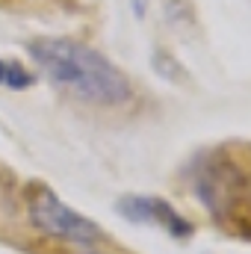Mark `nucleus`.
I'll list each match as a JSON object with an SVG mask.
<instances>
[{
  "label": "nucleus",
  "mask_w": 251,
  "mask_h": 254,
  "mask_svg": "<svg viewBox=\"0 0 251 254\" xmlns=\"http://www.w3.org/2000/svg\"><path fill=\"white\" fill-rule=\"evenodd\" d=\"M130 6H133V15H136V18H145V9H148V0H130Z\"/></svg>",
  "instance_id": "6"
},
{
  "label": "nucleus",
  "mask_w": 251,
  "mask_h": 254,
  "mask_svg": "<svg viewBox=\"0 0 251 254\" xmlns=\"http://www.w3.org/2000/svg\"><path fill=\"white\" fill-rule=\"evenodd\" d=\"M36 80H33V74L27 71V68H21L18 63H6V83L3 86H9V89H30Z\"/></svg>",
  "instance_id": "5"
},
{
  "label": "nucleus",
  "mask_w": 251,
  "mask_h": 254,
  "mask_svg": "<svg viewBox=\"0 0 251 254\" xmlns=\"http://www.w3.org/2000/svg\"><path fill=\"white\" fill-rule=\"evenodd\" d=\"M27 216L39 231H45L57 240H65V243H74V246H95V240L101 237V228L95 222H89L86 216H80L77 210L63 204L60 195L48 187L30 190Z\"/></svg>",
  "instance_id": "2"
},
{
  "label": "nucleus",
  "mask_w": 251,
  "mask_h": 254,
  "mask_svg": "<svg viewBox=\"0 0 251 254\" xmlns=\"http://www.w3.org/2000/svg\"><path fill=\"white\" fill-rule=\"evenodd\" d=\"M119 213L136 225H163L175 237L192 234V228L184 222V216L172 204H166L163 198H154V195H125L119 201Z\"/></svg>",
  "instance_id": "4"
},
{
  "label": "nucleus",
  "mask_w": 251,
  "mask_h": 254,
  "mask_svg": "<svg viewBox=\"0 0 251 254\" xmlns=\"http://www.w3.org/2000/svg\"><path fill=\"white\" fill-rule=\"evenodd\" d=\"M3 83H6V63L0 60V86H3Z\"/></svg>",
  "instance_id": "7"
},
{
  "label": "nucleus",
  "mask_w": 251,
  "mask_h": 254,
  "mask_svg": "<svg viewBox=\"0 0 251 254\" xmlns=\"http://www.w3.org/2000/svg\"><path fill=\"white\" fill-rule=\"evenodd\" d=\"M240 184H243L240 172L222 160V163H213L198 178V195L216 219H228V213L234 210V204L240 198Z\"/></svg>",
  "instance_id": "3"
},
{
  "label": "nucleus",
  "mask_w": 251,
  "mask_h": 254,
  "mask_svg": "<svg viewBox=\"0 0 251 254\" xmlns=\"http://www.w3.org/2000/svg\"><path fill=\"white\" fill-rule=\"evenodd\" d=\"M80 254H104V252H98L95 246H83V252H80Z\"/></svg>",
  "instance_id": "8"
},
{
  "label": "nucleus",
  "mask_w": 251,
  "mask_h": 254,
  "mask_svg": "<svg viewBox=\"0 0 251 254\" xmlns=\"http://www.w3.org/2000/svg\"><path fill=\"white\" fill-rule=\"evenodd\" d=\"M33 63L45 77L71 98L95 107H116L130 98L125 71L116 68L101 51L74 39H36L30 42Z\"/></svg>",
  "instance_id": "1"
}]
</instances>
